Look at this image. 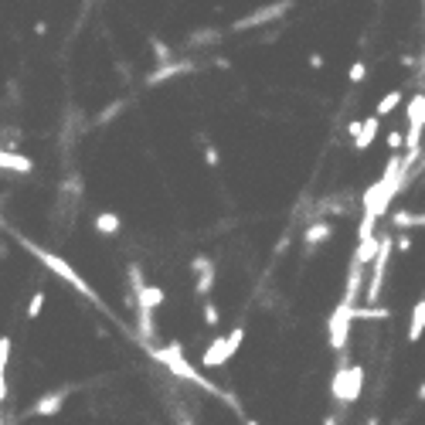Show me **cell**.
<instances>
[{
    "label": "cell",
    "instance_id": "obj_26",
    "mask_svg": "<svg viewBox=\"0 0 425 425\" xmlns=\"http://www.w3.org/2000/svg\"><path fill=\"white\" fill-rule=\"evenodd\" d=\"M398 248H401V252H408V248H412V239H408V235H401V239H398Z\"/></svg>",
    "mask_w": 425,
    "mask_h": 425
},
{
    "label": "cell",
    "instance_id": "obj_9",
    "mask_svg": "<svg viewBox=\"0 0 425 425\" xmlns=\"http://www.w3.org/2000/svg\"><path fill=\"white\" fill-rule=\"evenodd\" d=\"M191 269L197 272V283H194L197 296H208V292L214 290V262L208 259V255H197V259L191 262Z\"/></svg>",
    "mask_w": 425,
    "mask_h": 425
},
{
    "label": "cell",
    "instance_id": "obj_10",
    "mask_svg": "<svg viewBox=\"0 0 425 425\" xmlns=\"http://www.w3.org/2000/svg\"><path fill=\"white\" fill-rule=\"evenodd\" d=\"M0 170H10V174H31V170H34V160L27 157V154L3 150V147H0Z\"/></svg>",
    "mask_w": 425,
    "mask_h": 425
},
{
    "label": "cell",
    "instance_id": "obj_18",
    "mask_svg": "<svg viewBox=\"0 0 425 425\" xmlns=\"http://www.w3.org/2000/svg\"><path fill=\"white\" fill-rule=\"evenodd\" d=\"M388 317H392L388 306H368V303L354 306V323H357V320H371V323H378V320H388Z\"/></svg>",
    "mask_w": 425,
    "mask_h": 425
},
{
    "label": "cell",
    "instance_id": "obj_3",
    "mask_svg": "<svg viewBox=\"0 0 425 425\" xmlns=\"http://www.w3.org/2000/svg\"><path fill=\"white\" fill-rule=\"evenodd\" d=\"M241 341H245V330L241 327H232L228 334H218L211 344L204 347L201 354V371H214V368H225L235 354H239Z\"/></svg>",
    "mask_w": 425,
    "mask_h": 425
},
{
    "label": "cell",
    "instance_id": "obj_15",
    "mask_svg": "<svg viewBox=\"0 0 425 425\" xmlns=\"http://www.w3.org/2000/svg\"><path fill=\"white\" fill-rule=\"evenodd\" d=\"M330 232H334V225H330V221H313V225L306 228V235H303V239H306L310 248H320L323 241L330 239Z\"/></svg>",
    "mask_w": 425,
    "mask_h": 425
},
{
    "label": "cell",
    "instance_id": "obj_31",
    "mask_svg": "<svg viewBox=\"0 0 425 425\" xmlns=\"http://www.w3.org/2000/svg\"><path fill=\"white\" fill-rule=\"evenodd\" d=\"M0 425H3V422H0Z\"/></svg>",
    "mask_w": 425,
    "mask_h": 425
},
{
    "label": "cell",
    "instance_id": "obj_5",
    "mask_svg": "<svg viewBox=\"0 0 425 425\" xmlns=\"http://www.w3.org/2000/svg\"><path fill=\"white\" fill-rule=\"evenodd\" d=\"M350 327H354V303L350 299H341L337 310L330 313V327H327V344L334 350H344L347 341H350Z\"/></svg>",
    "mask_w": 425,
    "mask_h": 425
},
{
    "label": "cell",
    "instance_id": "obj_17",
    "mask_svg": "<svg viewBox=\"0 0 425 425\" xmlns=\"http://www.w3.org/2000/svg\"><path fill=\"white\" fill-rule=\"evenodd\" d=\"M392 225L395 228H425V211H395Z\"/></svg>",
    "mask_w": 425,
    "mask_h": 425
},
{
    "label": "cell",
    "instance_id": "obj_4",
    "mask_svg": "<svg viewBox=\"0 0 425 425\" xmlns=\"http://www.w3.org/2000/svg\"><path fill=\"white\" fill-rule=\"evenodd\" d=\"M330 388H334V398L341 405H354L361 398V388H364V368L361 364H341L334 381H330Z\"/></svg>",
    "mask_w": 425,
    "mask_h": 425
},
{
    "label": "cell",
    "instance_id": "obj_1",
    "mask_svg": "<svg viewBox=\"0 0 425 425\" xmlns=\"http://www.w3.org/2000/svg\"><path fill=\"white\" fill-rule=\"evenodd\" d=\"M17 241H21L27 252H31V255H34V259H38L41 266L48 269V272H54V276H58V279H61L65 286H72V290L79 292V296L92 299V303H103V299H99V292H96L92 286H89V283H85V279H82V272H79L75 266H72L68 259H61L58 252H52V248H45V245H38V241L24 239V235H17Z\"/></svg>",
    "mask_w": 425,
    "mask_h": 425
},
{
    "label": "cell",
    "instance_id": "obj_30",
    "mask_svg": "<svg viewBox=\"0 0 425 425\" xmlns=\"http://www.w3.org/2000/svg\"><path fill=\"white\" fill-rule=\"evenodd\" d=\"M378 3H381V0H378Z\"/></svg>",
    "mask_w": 425,
    "mask_h": 425
},
{
    "label": "cell",
    "instance_id": "obj_24",
    "mask_svg": "<svg viewBox=\"0 0 425 425\" xmlns=\"http://www.w3.org/2000/svg\"><path fill=\"white\" fill-rule=\"evenodd\" d=\"M218 306H214L211 299H204V323H208V327H218Z\"/></svg>",
    "mask_w": 425,
    "mask_h": 425
},
{
    "label": "cell",
    "instance_id": "obj_22",
    "mask_svg": "<svg viewBox=\"0 0 425 425\" xmlns=\"http://www.w3.org/2000/svg\"><path fill=\"white\" fill-rule=\"evenodd\" d=\"M347 79H350V85H361V82L368 79V65L364 61H354L350 72H347Z\"/></svg>",
    "mask_w": 425,
    "mask_h": 425
},
{
    "label": "cell",
    "instance_id": "obj_6",
    "mask_svg": "<svg viewBox=\"0 0 425 425\" xmlns=\"http://www.w3.org/2000/svg\"><path fill=\"white\" fill-rule=\"evenodd\" d=\"M388 255H392V239H388V235H381L378 255H374V262H371V283H368V290H364V303H368V306H374V303L381 299L385 272H388Z\"/></svg>",
    "mask_w": 425,
    "mask_h": 425
},
{
    "label": "cell",
    "instance_id": "obj_2",
    "mask_svg": "<svg viewBox=\"0 0 425 425\" xmlns=\"http://www.w3.org/2000/svg\"><path fill=\"white\" fill-rule=\"evenodd\" d=\"M150 357L157 361V364H163L167 371L174 374V378H181V381H191V385H197L201 392H208V395H218V398H225V401H232L225 392H218V385H211L204 374L197 371L191 361L184 357V347L181 344H167V347H154L150 350Z\"/></svg>",
    "mask_w": 425,
    "mask_h": 425
},
{
    "label": "cell",
    "instance_id": "obj_13",
    "mask_svg": "<svg viewBox=\"0 0 425 425\" xmlns=\"http://www.w3.org/2000/svg\"><path fill=\"white\" fill-rule=\"evenodd\" d=\"M92 228H96L99 235H119L123 218H119L116 211H99V214H96V221H92Z\"/></svg>",
    "mask_w": 425,
    "mask_h": 425
},
{
    "label": "cell",
    "instance_id": "obj_27",
    "mask_svg": "<svg viewBox=\"0 0 425 425\" xmlns=\"http://www.w3.org/2000/svg\"><path fill=\"white\" fill-rule=\"evenodd\" d=\"M245 425H262V422H255V419H245Z\"/></svg>",
    "mask_w": 425,
    "mask_h": 425
},
{
    "label": "cell",
    "instance_id": "obj_16",
    "mask_svg": "<svg viewBox=\"0 0 425 425\" xmlns=\"http://www.w3.org/2000/svg\"><path fill=\"white\" fill-rule=\"evenodd\" d=\"M7 361H10V337H0V405L7 401Z\"/></svg>",
    "mask_w": 425,
    "mask_h": 425
},
{
    "label": "cell",
    "instance_id": "obj_12",
    "mask_svg": "<svg viewBox=\"0 0 425 425\" xmlns=\"http://www.w3.org/2000/svg\"><path fill=\"white\" fill-rule=\"evenodd\" d=\"M425 334V296L415 303V310H412V320H408V344H419Z\"/></svg>",
    "mask_w": 425,
    "mask_h": 425
},
{
    "label": "cell",
    "instance_id": "obj_21",
    "mask_svg": "<svg viewBox=\"0 0 425 425\" xmlns=\"http://www.w3.org/2000/svg\"><path fill=\"white\" fill-rule=\"evenodd\" d=\"M41 310H45V292L38 290L34 296H31V299H27V317L38 320V317H41Z\"/></svg>",
    "mask_w": 425,
    "mask_h": 425
},
{
    "label": "cell",
    "instance_id": "obj_23",
    "mask_svg": "<svg viewBox=\"0 0 425 425\" xmlns=\"http://www.w3.org/2000/svg\"><path fill=\"white\" fill-rule=\"evenodd\" d=\"M385 143H388L392 154H401V150H405V133H401V130H392V133L385 136Z\"/></svg>",
    "mask_w": 425,
    "mask_h": 425
},
{
    "label": "cell",
    "instance_id": "obj_25",
    "mask_svg": "<svg viewBox=\"0 0 425 425\" xmlns=\"http://www.w3.org/2000/svg\"><path fill=\"white\" fill-rule=\"evenodd\" d=\"M310 68H323V54H310Z\"/></svg>",
    "mask_w": 425,
    "mask_h": 425
},
{
    "label": "cell",
    "instance_id": "obj_14",
    "mask_svg": "<svg viewBox=\"0 0 425 425\" xmlns=\"http://www.w3.org/2000/svg\"><path fill=\"white\" fill-rule=\"evenodd\" d=\"M378 245H381V239L378 235H371V239H361L357 241V252H354V262L364 269L374 262V255H378Z\"/></svg>",
    "mask_w": 425,
    "mask_h": 425
},
{
    "label": "cell",
    "instance_id": "obj_20",
    "mask_svg": "<svg viewBox=\"0 0 425 425\" xmlns=\"http://www.w3.org/2000/svg\"><path fill=\"white\" fill-rule=\"evenodd\" d=\"M184 72H191V65H187V61H181V65H163V68L154 72L147 82H150V85H160L163 79H174V75H184Z\"/></svg>",
    "mask_w": 425,
    "mask_h": 425
},
{
    "label": "cell",
    "instance_id": "obj_7",
    "mask_svg": "<svg viewBox=\"0 0 425 425\" xmlns=\"http://www.w3.org/2000/svg\"><path fill=\"white\" fill-rule=\"evenodd\" d=\"M290 7H292V0H276V3H266V7H259V10H252V14L239 17V21L232 24V31L241 34V31H252V27L272 24V21H279L283 14H290Z\"/></svg>",
    "mask_w": 425,
    "mask_h": 425
},
{
    "label": "cell",
    "instance_id": "obj_19",
    "mask_svg": "<svg viewBox=\"0 0 425 425\" xmlns=\"http://www.w3.org/2000/svg\"><path fill=\"white\" fill-rule=\"evenodd\" d=\"M401 99H405V96H401L398 89H392V92H385V96L378 99V106H374V116L381 119V116H388V112H395V109L401 106Z\"/></svg>",
    "mask_w": 425,
    "mask_h": 425
},
{
    "label": "cell",
    "instance_id": "obj_29",
    "mask_svg": "<svg viewBox=\"0 0 425 425\" xmlns=\"http://www.w3.org/2000/svg\"><path fill=\"white\" fill-rule=\"evenodd\" d=\"M181 425H191V422H187V419H184V422H181Z\"/></svg>",
    "mask_w": 425,
    "mask_h": 425
},
{
    "label": "cell",
    "instance_id": "obj_11",
    "mask_svg": "<svg viewBox=\"0 0 425 425\" xmlns=\"http://www.w3.org/2000/svg\"><path fill=\"white\" fill-rule=\"evenodd\" d=\"M378 133H381V119L378 116H368V119H361V130H357V136H354V150H368L374 140H378Z\"/></svg>",
    "mask_w": 425,
    "mask_h": 425
},
{
    "label": "cell",
    "instance_id": "obj_8",
    "mask_svg": "<svg viewBox=\"0 0 425 425\" xmlns=\"http://www.w3.org/2000/svg\"><path fill=\"white\" fill-rule=\"evenodd\" d=\"M65 401H68V388H52L48 395H41V398L27 408V415L31 419H52V415H58L65 408Z\"/></svg>",
    "mask_w": 425,
    "mask_h": 425
},
{
    "label": "cell",
    "instance_id": "obj_28",
    "mask_svg": "<svg viewBox=\"0 0 425 425\" xmlns=\"http://www.w3.org/2000/svg\"><path fill=\"white\" fill-rule=\"evenodd\" d=\"M419 398H422V401H425V385H422V388H419Z\"/></svg>",
    "mask_w": 425,
    "mask_h": 425
}]
</instances>
